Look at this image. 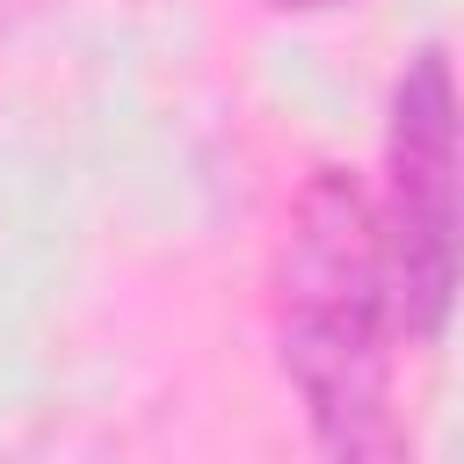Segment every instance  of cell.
Listing matches in <instances>:
<instances>
[{
    "mask_svg": "<svg viewBox=\"0 0 464 464\" xmlns=\"http://www.w3.org/2000/svg\"><path fill=\"white\" fill-rule=\"evenodd\" d=\"M276 348L304 399L312 442L326 464H399L392 420V297L370 196L319 167L276 239Z\"/></svg>",
    "mask_w": 464,
    "mask_h": 464,
    "instance_id": "6da1fadb",
    "label": "cell"
},
{
    "mask_svg": "<svg viewBox=\"0 0 464 464\" xmlns=\"http://www.w3.org/2000/svg\"><path fill=\"white\" fill-rule=\"evenodd\" d=\"M14 7H29V0H0V14H14Z\"/></svg>",
    "mask_w": 464,
    "mask_h": 464,
    "instance_id": "277c9868",
    "label": "cell"
},
{
    "mask_svg": "<svg viewBox=\"0 0 464 464\" xmlns=\"http://www.w3.org/2000/svg\"><path fill=\"white\" fill-rule=\"evenodd\" d=\"M276 7H297V14H312V7H355V0H276Z\"/></svg>",
    "mask_w": 464,
    "mask_h": 464,
    "instance_id": "3957f363",
    "label": "cell"
},
{
    "mask_svg": "<svg viewBox=\"0 0 464 464\" xmlns=\"http://www.w3.org/2000/svg\"><path fill=\"white\" fill-rule=\"evenodd\" d=\"M384 297L406 341H435L457 290V80L442 44H428L392 87V138H384Z\"/></svg>",
    "mask_w": 464,
    "mask_h": 464,
    "instance_id": "7a4b0ae2",
    "label": "cell"
}]
</instances>
